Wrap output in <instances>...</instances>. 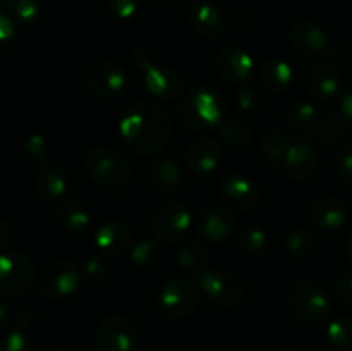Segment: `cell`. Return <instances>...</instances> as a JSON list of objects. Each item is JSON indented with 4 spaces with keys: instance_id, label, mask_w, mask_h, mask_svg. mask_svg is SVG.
<instances>
[{
    "instance_id": "7402d4cb",
    "label": "cell",
    "mask_w": 352,
    "mask_h": 351,
    "mask_svg": "<svg viewBox=\"0 0 352 351\" xmlns=\"http://www.w3.org/2000/svg\"><path fill=\"white\" fill-rule=\"evenodd\" d=\"M150 181L158 191L165 195H177L184 189L186 176L174 160H157L150 167Z\"/></svg>"
},
{
    "instance_id": "f907efd6",
    "label": "cell",
    "mask_w": 352,
    "mask_h": 351,
    "mask_svg": "<svg viewBox=\"0 0 352 351\" xmlns=\"http://www.w3.org/2000/svg\"><path fill=\"white\" fill-rule=\"evenodd\" d=\"M278 351H296V350H292V348H282V350H278Z\"/></svg>"
},
{
    "instance_id": "bcb514c9",
    "label": "cell",
    "mask_w": 352,
    "mask_h": 351,
    "mask_svg": "<svg viewBox=\"0 0 352 351\" xmlns=\"http://www.w3.org/2000/svg\"><path fill=\"white\" fill-rule=\"evenodd\" d=\"M340 112L352 123V85L344 92L342 98H340Z\"/></svg>"
},
{
    "instance_id": "484cf974",
    "label": "cell",
    "mask_w": 352,
    "mask_h": 351,
    "mask_svg": "<svg viewBox=\"0 0 352 351\" xmlns=\"http://www.w3.org/2000/svg\"><path fill=\"white\" fill-rule=\"evenodd\" d=\"M36 189L45 198H58L67 189V174L55 162H43L36 172Z\"/></svg>"
},
{
    "instance_id": "ffe728a7",
    "label": "cell",
    "mask_w": 352,
    "mask_h": 351,
    "mask_svg": "<svg viewBox=\"0 0 352 351\" xmlns=\"http://www.w3.org/2000/svg\"><path fill=\"white\" fill-rule=\"evenodd\" d=\"M291 43L305 55H323L330 48V40L325 31L309 21H301L291 28Z\"/></svg>"
},
{
    "instance_id": "9c48e42d",
    "label": "cell",
    "mask_w": 352,
    "mask_h": 351,
    "mask_svg": "<svg viewBox=\"0 0 352 351\" xmlns=\"http://www.w3.org/2000/svg\"><path fill=\"white\" fill-rule=\"evenodd\" d=\"M191 227V213L182 203L168 202L153 217V236L160 244H177Z\"/></svg>"
},
{
    "instance_id": "d6a6232c",
    "label": "cell",
    "mask_w": 352,
    "mask_h": 351,
    "mask_svg": "<svg viewBox=\"0 0 352 351\" xmlns=\"http://www.w3.org/2000/svg\"><path fill=\"white\" fill-rule=\"evenodd\" d=\"M315 244V234L308 229H294L285 237V250L292 257H306V255L311 253Z\"/></svg>"
},
{
    "instance_id": "681fc988",
    "label": "cell",
    "mask_w": 352,
    "mask_h": 351,
    "mask_svg": "<svg viewBox=\"0 0 352 351\" xmlns=\"http://www.w3.org/2000/svg\"><path fill=\"white\" fill-rule=\"evenodd\" d=\"M346 251H347V255H349V258L352 260V229H351V233L347 234V240H346Z\"/></svg>"
},
{
    "instance_id": "cb8c5ba5",
    "label": "cell",
    "mask_w": 352,
    "mask_h": 351,
    "mask_svg": "<svg viewBox=\"0 0 352 351\" xmlns=\"http://www.w3.org/2000/svg\"><path fill=\"white\" fill-rule=\"evenodd\" d=\"M191 23L201 36L210 38V40L222 36L227 28L223 14L212 3H198L192 7Z\"/></svg>"
},
{
    "instance_id": "f1b7e54d",
    "label": "cell",
    "mask_w": 352,
    "mask_h": 351,
    "mask_svg": "<svg viewBox=\"0 0 352 351\" xmlns=\"http://www.w3.org/2000/svg\"><path fill=\"white\" fill-rule=\"evenodd\" d=\"M294 143L291 134L280 129L265 131L260 140V151L270 164L280 169L284 164V158L287 155L289 148Z\"/></svg>"
},
{
    "instance_id": "3957f363",
    "label": "cell",
    "mask_w": 352,
    "mask_h": 351,
    "mask_svg": "<svg viewBox=\"0 0 352 351\" xmlns=\"http://www.w3.org/2000/svg\"><path fill=\"white\" fill-rule=\"evenodd\" d=\"M289 306L296 319L308 326H322L330 315V299L325 289L316 282L302 281L292 286Z\"/></svg>"
},
{
    "instance_id": "b9f144b4",
    "label": "cell",
    "mask_w": 352,
    "mask_h": 351,
    "mask_svg": "<svg viewBox=\"0 0 352 351\" xmlns=\"http://www.w3.org/2000/svg\"><path fill=\"white\" fill-rule=\"evenodd\" d=\"M24 148H26V151L31 157L38 158V160H45V157H47V141H45V138L41 134H31L26 140Z\"/></svg>"
},
{
    "instance_id": "f546056e",
    "label": "cell",
    "mask_w": 352,
    "mask_h": 351,
    "mask_svg": "<svg viewBox=\"0 0 352 351\" xmlns=\"http://www.w3.org/2000/svg\"><path fill=\"white\" fill-rule=\"evenodd\" d=\"M177 262L184 270L192 272V274H201L206 270L208 251L201 241H189L179 250Z\"/></svg>"
},
{
    "instance_id": "ac0fdd59",
    "label": "cell",
    "mask_w": 352,
    "mask_h": 351,
    "mask_svg": "<svg viewBox=\"0 0 352 351\" xmlns=\"http://www.w3.org/2000/svg\"><path fill=\"white\" fill-rule=\"evenodd\" d=\"M220 76L232 85H243L253 76L254 61L246 50L237 47L226 48L217 61Z\"/></svg>"
},
{
    "instance_id": "e575fe53",
    "label": "cell",
    "mask_w": 352,
    "mask_h": 351,
    "mask_svg": "<svg viewBox=\"0 0 352 351\" xmlns=\"http://www.w3.org/2000/svg\"><path fill=\"white\" fill-rule=\"evenodd\" d=\"M10 12L24 24H31L40 17V3L36 0H7Z\"/></svg>"
},
{
    "instance_id": "ab89813d",
    "label": "cell",
    "mask_w": 352,
    "mask_h": 351,
    "mask_svg": "<svg viewBox=\"0 0 352 351\" xmlns=\"http://www.w3.org/2000/svg\"><path fill=\"white\" fill-rule=\"evenodd\" d=\"M237 105L244 112H256L261 107V95L254 88H243L237 92Z\"/></svg>"
},
{
    "instance_id": "1f68e13d",
    "label": "cell",
    "mask_w": 352,
    "mask_h": 351,
    "mask_svg": "<svg viewBox=\"0 0 352 351\" xmlns=\"http://www.w3.org/2000/svg\"><path fill=\"white\" fill-rule=\"evenodd\" d=\"M327 337L330 343L337 348H351L352 346V317L339 315L330 320L327 327Z\"/></svg>"
},
{
    "instance_id": "836d02e7",
    "label": "cell",
    "mask_w": 352,
    "mask_h": 351,
    "mask_svg": "<svg viewBox=\"0 0 352 351\" xmlns=\"http://www.w3.org/2000/svg\"><path fill=\"white\" fill-rule=\"evenodd\" d=\"M241 244H243L244 250L251 255L263 253L265 248L268 244V236L261 227L250 226L243 231L241 234Z\"/></svg>"
},
{
    "instance_id": "8fae6325",
    "label": "cell",
    "mask_w": 352,
    "mask_h": 351,
    "mask_svg": "<svg viewBox=\"0 0 352 351\" xmlns=\"http://www.w3.org/2000/svg\"><path fill=\"white\" fill-rule=\"evenodd\" d=\"M196 231L205 243H226L236 233V220H234L232 213L223 206H206L198 215Z\"/></svg>"
},
{
    "instance_id": "d4e9b609",
    "label": "cell",
    "mask_w": 352,
    "mask_h": 351,
    "mask_svg": "<svg viewBox=\"0 0 352 351\" xmlns=\"http://www.w3.org/2000/svg\"><path fill=\"white\" fill-rule=\"evenodd\" d=\"M294 71L282 58H272L260 67V86L268 93H282L291 86Z\"/></svg>"
},
{
    "instance_id": "5b68a950",
    "label": "cell",
    "mask_w": 352,
    "mask_h": 351,
    "mask_svg": "<svg viewBox=\"0 0 352 351\" xmlns=\"http://www.w3.org/2000/svg\"><path fill=\"white\" fill-rule=\"evenodd\" d=\"M88 174L105 188H122L131 176V167L126 158L112 148H95L86 157Z\"/></svg>"
},
{
    "instance_id": "7dc6e473",
    "label": "cell",
    "mask_w": 352,
    "mask_h": 351,
    "mask_svg": "<svg viewBox=\"0 0 352 351\" xmlns=\"http://www.w3.org/2000/svg\"><path fill=\"white\" fill-rule=\"evenodd\" d=\"M10 241V229L9 226H7L6 220L0 219V253H2L3 250H6V246L9 244Z\"/></svg>"
},
{
    "instance_id": "7a4b0ae2",
    "label": "cell",
    "mask_w": 352,
    "mask_h": 351,
    "mask_svg": "<svg viewBox=\"0 0 352 351\" xmlns=\"http://www.w3.org/2000/svg\"><path fill=\"white\" fill-rule=\"evenodd\" d=\"M179 119L195 131H210L222 123L220 96L208 86H196L186 93L179 103Z\"/></svg>"
},
{
    "instance_id": "f35d334b",
    "label": "cell",
    "mask_w": 352,
    "mask_h": 351,
    "mask_svg": "<svg viewBox=\"0 0 352 351\" xmlns=\"http://www.w3.org/2000/svg\"><path fill=\"white\" fill-rule=\"evenodd\" d=\"M110 262L107 257H91L85 262V275L91 281H102L109 275Z\"/></svg>"
},
{
    "instance_id": "c3c4849f",
    "label": "cell",
    "mask_w": 352,
    "mask_h": 351,
    "mask_svg": "<svg viewBox=\"0 0 352 351\" xmlns=\"http://www.w3.org/2000/svg\"><path fill=\"white\" fill-rule=\"evenodd\" d=\"M7 322H9V306L0 301V330L7 326Z\"/></svg>"
},
{
    "instance_id": "603a6c76",
    "label": "cell",
    "mask_w": 352,
    "mask_h": 351,
    "mask_svg": "<svg viewBox=\"0 0 352 351\" xmlns=\"http://www.w3.org/2000/svg\"><path fill=\"white\" fill-rule=\"evenodd\" d=\"M349 123L342 112H336V110H327L318 116L315 127L311 133L306 136V140L322 141V143H336V141L342 140L347 133H349Z\"/></svg>"
},
{
    "instance_id": "74e56055",
    "label": "cell",
    "mask_w": 352,
    "mask_h": 351,
    "mask_svg": "<svg viewBox=\"0 0 352 351\" xmlns=\"http://www.w3.org/2000/svg\"><path fill=\"white\" fill-rule=\"evenodd\" d=\"M0 351H34V346L23 330H12L3 337Z\"/></svg>"
},
{
    "instance_id": "30bf717a",
    "label": "cell",
    "mask_w": 352,
    "mask_h": 351,
    "mask_svg": "<svg viewBox=\"0 0 352 351\" xmlns=\"http://www.w3.org/2000/svg\"><path fill=\"white\" fill-rule=\"evenodd\" d=\"M198 282L201 286L206 298L215 305L230 308L236 306L243 298V284L234 277L232 274H227L223 270H208L198 274Z\"/></svg>"
},
{
    "instance_id": "4316f807",
    "label": "cell",
    "mask_w": 352,
    "mask_h": 351,
    "mask_svg": "<svg viewBox=\"0 0 352 351\" xmlns=\"http://www.w3.org/2000/svg\"><path fill=\"white\" fill-rule=\"evenodd\" d=\"M54 213L60 226L72 233H82L89 226L88 209L76 198H64L57 202Z\"/></svg>"
},
{
    "instance_id": "6da1fadb",
    "label": "cell",
    "mask_w": 352,
    "mask_h": 351,
    "mask_svg": "<svg viewBox=\"0 0 352 351\" xmlns=\"http://www.w3.org/2000/svg\"><path fill=\"white\" fill-rule=\"evenodd\" d=\"M170 117L158 103H134L120 119V138L140 157L160 153L170 138Z\"/></svg>"
},
{
    "instance_id": "4dcf8cb0",
    "label": "cell",
    "mask_w": 352,
    "mask_h": 351,
    "mask_svg": "<svg viewBox=\"0 0 352 351\" xmlns=\"http://www.w3.org/2000/svg\"><path fill=\"white\" fill-rule=\"evenodd\" d=\"M320 114L316 112L315 107L308 102H298L289 109L287 112V120L291 124V127L301 131L302 136H308L311 133V129L315 127L316 120H318Z\"/></svg>"
},
{
    "instance_id": "7c38bea8",
    "label": "cell",
    "mask_w": 352,
    "mask_h": 351,
    "mask_svg": "<svg viewBox=\"0 0 352 351\" xmlns=\"http://www.w3.org/2000/svg\"><path fill=\"white\" fill-rule=\"evenodd\" d=\"M220 193L223 200L237 212H253L260 203L256 186L241 174H227L220 181Z\"/></svg>"
},
{
    "instance_id": "60d3db41",
    "label": "cell",
    "mask_w": 352,
    "mask_h": 351,
    "mask_svg": "<svg viewBox=\"0 0 352 351\" xmlns=\"http://www.w3.org/2000/svg\"><path fill=\"white\" fill-rule=\"evenodd\" d=\"M110 7L119 19H131L140 9V0H110Z\"/></svg>"
},
{
    "instance_id": "52a82bcc",
    "label": "cell",
    "mask_w": 352,
    "mask_h": 351,
    "mask_svg": "<svg viewBox=\"0 0 352 351\" xmlns=\"http://www.w3.org/2000/svg\"><path fill=\"white\" fill-rule=\"evenodd\" d=\"M81 286V272L67 260H52L40 274V291L48 299H62L74 295Z\"/></svg>"
},
{
    "instance_id": "816d5d0a",
    "label": "cell",
    "mask_w": 352,
    "mask_h": 351,
    "mask_svg": "<svg viewBox=\"0 0 352 351\" xmlns=\"http://www.w3.org/2000/svg\"><path fill=\"white\" fill-rule=\"evenodd\" d=\"M153 2H167V0H153Z\"/></svg>"
},
{
    "instance_id": "277c9868",
    "label": "cell",
    "mask_w": 352,
    "mask_h": 351,
    "mask_svg": "<svg viewBox=\"0 0 352 351\" xmlns=\"http://www.w3.org/2000/svg\"><path fill=\"white\" fill-rule=\"evenodd\" d=\"M199 282L188 274L170 279L162 289L160 308L170 319H184L192 315L199 305Z\"/></svg>"
},
{
    "instance_id": "8992f818",
    "label": "cell",
    "mask_w": 352,
    "mask_h": 351,
    "mask_svg": "<svg viewBox=\"0 0 352 351\" xmlns=\"http://www.w3.org/2000/svg\"><path fill=\"white\" fill-rule=\"evenodd\" d=\"M34 265L19 251L0 253V292L6 296H21L33 288Z\"/></svg>"
},
{
    "instance_id": "7bdbcfd3",
    "label": "cell",
    "mask_w": 352,
    "mask_h": 351,
    "mask_svg": "<svg viewBox=\"0 0 352 351\" xmlns=\"http://www.w3.org/2000/svg\"><path fill=\"white\" fill-rule=\"evenodd\" d=\"M336 295L340 301L352 305V270L340 275L336 284Z\"/></svg>"
},
{
    "instance_id": "d6986e66",
    "label": "cell",
    "mask_w": 352,
    "mask_h": 351,
    "mask_svg": "<svg viewBox=\"0 0 352 351\" xmlns=\"http://www.w3.org/2000/svg\"><path fill=\"white\" fill-rule=\"evenodd\" d=\"M95 243L105 257H120L133 248V233L122 222H107L96 231Z\"/></svg>"
},
{
    "instance_id": "8d00e7d4",
    "label": "cell",
    "mask_w": 352,
    "mask_h": 351,
    "mask_svg": "<svg viewBox=\"0 0 352 351\" xmlns=\"http://www.w3.org/2000/svg\"><path fill=\"white\" fill-rule=\"evenodd\" d=\"M336 169L340 179L352 184V141L339 148L336 155Z\"/></svg>"
},
{
    "instance_id": "ee69618b",
    "label": "cell",
    "mask_w": 352,
    "mask_h": 351,
    "mask_svg": "<svg viewBox=\"0 0 352 351\" xmlns=\"http://www.w3.org/2000/svg\"><path fill=\"white\" fill-rule=\"evenodd\" d=\"M14 34V24L10 21L9 16H6L3 12H0V55L6 52V48L9 47V41Z\"/></svg>"
},
{
    "instance_id": "83f0119b",
    "label": "cell",
    "mask_w": 352,
    "mask_h": 351,
    "mask_svg": "<svg viewBox=\"0 0 352 351\" xmlns=\"http://www.w3.org/2000/svg\"><path fill=\"white\" fill-rule=\"evenodd\" d=\"M219 136L222 143L226 145L229 150L239 151L244 150L251 145L253 140V129L250 124L244 123L241 117H229L223 119L219 126Z\"/></svg>"
},
{
    "instance_id": "5bb4252c",
    "label": "cell",
    "mask_w": 352,
    "mask_h": 351,
    "mask_svg": "<svg viewBox=\"0 0 352 351\" xmlns=\"http://www.w3.org/2000/svg\"><path fill=\"white\" fill-rule=\"evenodd\" d=\"M86 85H88L89 92L96 96H103V98L116 96L126 86V72L116 62H100L89 69Z\"/></svg>"
},
{
    "instance_id": "2e32d148",
    "label": "cell",
    "mask_w": 352,
    "mask_h": 351,
    "mask_svg": "<svg viewBox=\"0 0 352 351\" xmlns=\"http://www.w3.org/2000/svg\"><path fill=\"white\" fill-rule=\"evenodd\" d=\"M318 167V153L308 141H296L289 148L280 171L292 181H302Z\"/></svg>"
},
{
    "instance_id": "9a60e30c",
    "label": "cell",
    "mask_w": 352,
    "mask_h": 351,
    "mask_svg": "<svg viewBox=\"0 0 352 351\" xmlns=\"http://www.w3.org/2000/svg\"><path fill=\"white\" fill-rule=\"evenodd\" d=\"M186 164L189 171L199 178L213 174L220 164V147L212 138L198 136L188 145Z\"/></svg>"
},
{
    "instance_id": "f6af8a7d",
    "label": "cell",
    "mask_w": 352,
    "mask_h": 351,
    "mask_svg": "<svg viewBox=\"0 0 352 351\" xmlns=\"http://www.w3.org/2000/svg\"><path fill=\"white\" fill-rule=\"evenodd\" d=\"M131 62L143 72H146L151 65H155L153 61H151V55L148 54L146 50H143V48H136V50L131 54Z\"/></svg>"
},
{
    "instance_id": "e0dca14e",
    "label": "cell",
    "mask_w": 352,
    "mask_h": 351,
    "mask_svg": "<svg viewBox=\"0 0 352 351\" xmlns=\"http://www.w3.org/2000/svg\"><path fill=\"white\" fill-rule=\"evenodd\" d=\"M144 83L151 95L164 100H174L184 92V78L168 65H151L144 72Z\"/></svg>"
},
{
    "instance_id": "f5cc1de1",
    "label": "cell",
    "mask_w": 352,
    "mask_h": 351,
    "mask_svg": "<svg viewBox=\"0 0 352 351\" xmlns=\"http://www.w3.org/2000/svg\"><path fill=\"white\" fill-rule=\"evenodd\" d=\"M52 351H69V350H52Z\"/></svg>"
},
{
    "instance_id": "44dd1931",
    "label": "cell",
    "mask_w": 352,
    "mask_h": 351,
    "mask_svg": "<svg viewBox=\"0 0 352 351\" xmlns=\"http://www.w3.org/2000/svg\"><path fill=\"white\" fill-rule=\"evenodd\" d=\"M313 226L323 233H333L340 229L347 219V210L340 200L333 196H325V198L316 200L309 210Z\"/></svg>"
},
{
    "instance_id": "4fadbf2b",
    "label": "cell",
    "mask_w": 352,
    "mask_h": 351,
    "mask_svg": "<svg viewBox=\"0 0 352 351\" xmlns=\"http://www.w3.org/2000/svg\"><path fill=\"white\" fill-rule=\"evenodd\" d=\"M306 86H308V92L311 93V96L325 102V100L339 95L340 88H342V74H340L339 67L333 65L332 62H316L308 69Z\"/></svg>"
},
{
    "instance_id": "d590c367",
    "label": "cell",
    "mask_w": 352,
    "mask_h": 351,
    "mask_svg": "<svg viewBox=\"0 0 352 351\" xmlns=\"http://www.w3.org/2000/svg\"><path fill=\"white\" fill-rule=\"evenodd\" d=\"M158 241L153 240H143L138 244H134L131 248V258H133L134 264L140 265H150L157 260L158 257Z\"/></svg>"
},
{
    "instance_id": "ba28073f",
    "label": "cell",
    "mask_w": 352,
    "mask_h": 351,
    "mask_svg": "<svg viewBox=\"0 0 352 351\" xmlns=\"http://www.w3.org/2000/svg\"><path fill=\"white\" fill-rule=\"evenodd\" d=\"M138 329L133 319L126 315H109L96 329V346L100 351H134Z\"/></svg>"
}]
</instances>
